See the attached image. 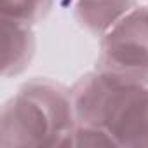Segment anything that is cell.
Wrapping results in <instances>:
<instances>
[{"mask_svg": "<svg viewBox=\"0 0 148 148\" xmlns=\"http://www.w3.org/2000/svg\"><path fill=\"white\" fill-rule=\"evenodd\" d=\"M134 7L138 0H79L73 5V18L91 35L103 37Z\"/></svg>", "mask_w": 148, "mask_h": 148, "instance_id": "5", "label": "cell"}, {"mask_svg": "<svg viewBox=\"0 0 148 148\" xmlns=\"http://www.w3.org/2000/svg\"><path fill=\"white\" fill-rule=\"evenodd\" d=\"M75 127L71 87L47 77H35L4 103L0 146H73Z\"/></svg>", "mask_w": 148, "mask_h": 148, "instance_id": "1", "label": "cell"}, {"mask_svg": "<svg viewBox=\"0 0 148 148\" xmlns=\"http://www.w3.org/2000/svg\"><path fill=\"white\" fill-rule=\"evenodd\" d=\"M54 0H2V18L35 26L52 9Z\"/></svg>", "mask_w": 148, "mask_h": 148, "instance_id": "6", "label": "cell"}, {"mask_svg": "<svg viewBox=\"0 0 148 148\" xmlns=\"http://www.w3.org/2000/svg\"><path fill=\"white\" fill-rule=\"evenodd\" d=\"M2 25V77H16L30 66L35 51L37 37L33 26L16 19H0Z\"/></svg>", "mask_w": 148, "mask_h": 148, "instance_id": "4", "label": "cell"}, {"mask_svg": "<svg viewBox=\"0 0 148 148\" xmlns=\"http://www.w3.org/2000/svg\"><path fill=\"white\" fill-rule=\"evenodd\" d=\"M73 146H119L115 138L103 127L77 125L73 136Z\"/></svg>", "mask_w": 148, "mask_h": 148, "instance_id": "7", "label": "cell"}, {"mask_svg": "<svg viewBox=\"0 0 148 148\" xmlns=\"http://www.w3.org/2000/svg\"><path fill=\"white\" fill-rule=\"evenodd\" d=\"M96 71L120 84H148V5L134 7L99 37Z\"/></svg>", "mask_w": 148, "mask_h": 148, "instance_id": "3", "label": "cell"}, {"mask_svg": "<svg viewBox=\"0 0 148 148\" xmlns=\"http://www.w3.org/2000/svg\"><path fill=\"white\" fill-rule=\"evenodd\" d=\"M58 2L61 4V5H75V2H79V0H58Z\"/></svg>", "mask_w": 148, "mask_h": 148, "instance_id": "8", "label": "cell"}, {"mask_svg": "<svg viewBox=\"0 0 148 148\" xmlns=\"http://www.w3.org/2000/svg\"><path fill=\"white\" fill-rule=\"evenodd\" d=\"M77 125L106 129L119 146H148V84H120L92 70L71 86Z\"/></svg>", "mask_w": 148, "mask_h": 148, "instance_id": "2", "label": "cell"}]
</instances>
